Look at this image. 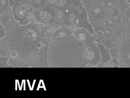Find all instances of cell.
<instances>
[{"mask_svg":"<svg viewBox=\"0 0 130 98\" xmlns=\"http://www.w3.org/2000/svg\"><path fill=\"white\" fill-rule=\"evenodd\" d=\"M85 49L83 43L73 36L58 38L50 46V64L53 67H83Z\"/></svg>","mask_w":130,"mask_h":98,"instance_id":"6da1fadb","label":"cell"}]
</instances>
